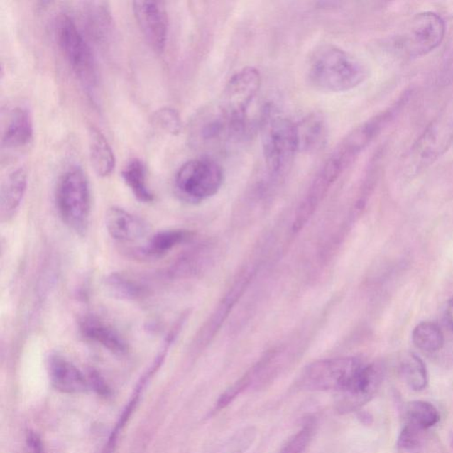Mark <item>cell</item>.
<instances>
[{"label": "cell", "instance_id": "cell-20", "mask_svg": "<svg viewBox=\"0 0 453 453\" xmlns=\"http://www.w3.org/2000/svg\"><path fill=\"white\" fill-rule=\"evenodd\" d=\"M89 160L99 178H109L115 170L116 160L112 147L98 128L89 129Z\"/></svg>", "mask_w": 453, "mask_h": 453}, {"label": "cell", "instance_id": "cell-6", "mask_svg": "<svg viewBox=\"0 0 453 453\" xmlns=\"http://www.w3.org/2000/svg\"><path fill=\"white\" fill-rule=\"evenodd\" d=\"M453 143V104L430 122L413 143L403 163L408 175L426 170L443 156Z\"/></svg>", "mask_w": 453, "mask_h": 453}, {"label": "cell", "instance_id": "cell-15", "mask_svg": "<svg viewBox=\"0 0 453 453\" xmlns=\"http://www.w3.org/2000/svg\"><path fill=\"white\" fill-rule=\"evenodd\" d=\"M33 136V121L28 109L18 107L11 110L3 128V147L6 149L23 148L30 145Z\"/></svg>", "mask_w": 453, "mask_h": 453}, {"label": "cell", "instance_id": "cell-31", "mask_svg": "<svg viewBox=\"0 0 453 453\" xmlns=\"http://www.w3.org/2000/svg\"><path fill=\"white\" fill-rule=\"evenodd\" d=\"M423 430L412 424H408L402 430L398 440V447L401 451L408 453H420L423 448Z\"/></svg>", "mask_w": 453, "mask_h": 453}, {"label": "cell", "instance_id": "cell-7", "mask_svg": "<svg viewBox=\"0 0 453 453\" xmlns=\"http://www.w3.org/2000/svg\"><path fill=\"white\" fill-rule=\"evenodd\" d=\"M58 45L79 80L87 88L97 84V67L91 46L75 21L67 13H60L55 23Z\"/></svg>", "mask_w": 453, "mask_h": 453}, {"label": "cell", "instance_id": "cell-17", "mask_svg": "<svg viewBox=\"0 0 453 453\" xmlns=\"http://www.w3.org/2000/svg\"><path fill=\"white\" fill-rule=\"evenodd\" d=\"M28 185L27 173L23 168H18L9 173L0 190V217L1 222H9L23 201Z\"/></svg>", "mask_w": 453, "mask_h": 453}, {"label": "cell", "instance_id": "cell-21", "mask_svg": "<svg viewBox=\"0 0 453 453\" xmlns=\"http://www.w3.org/2000/svg\"><path fill=\"white\" fill-rule=\"evenodd\" d=\"M300 150L315 151L325 142L327 127L322 114L314 113L297 122Z\"/></svg>", "mask_w": 453, "mask_h": 453}, {"label": "cell", "instance_id": "cell-12", "mask_svg": "<svg viewBox=\"0 0 453 453\" xmlns=\"http://www.w3.org/2000/svg\"><path fill=\"white\" fill-rule=\"evenodd\" d=\"M381 366L366 364L355 383L347 391L339 393L337 410L342 413L356 411L371 400L383 382Z\"/></svg>", "mask_w": 453, "mask_h": 453}, {"label": "cell", "instance_id": "cell-13", "mask_svg": "<svg viewBox=\"0 0 453 453\" xmlns=\"http://www.w3.org/2000/svg\"><path fill=\"white\" fill-rule=\"evenodd\" d=\"M105 222L107 232L118 242H138L148 235L149 226L146 222L121 207L109 208Z\"/></svg>", "mask_w": 453, "mask_h": 453}, {"label": "cell", "instance_id": "cell-16", "mask_svg": "<svg viewBox=\"0 0 453 453\" xmlns=\"http://www.w3.org/2000/svg\"><path fill=\"white\" fill-rule=\"evenodd\" d=\"M49 375L53 387L64 393H81L88 388L84 373L67 359L59 355L49 361Z\"/></svg>", "mask_w": 453, "mask_h": 453}, {"label": "cell", "instance_id": "cell-14", "mask_svg": "<svg viewBox=\"0 0 453 453\" xmlns=\"http://www.w3.org/2000/svg\"><path fill=\"white\" fill-rule=\"evenodd\" d=\"M82 21L86 33L97 44H107L113 33V16L109 3H82Z\"/></svg>", "mask_w": 453, "mask_h": 453}, {"label": "cell", "instance_id": "cell-5", "mask_svg": "<svg viewBox=\"0 0 453 453\" xmlns=\"http://www.w3.org/2000/svg\"><path fill=\"white\" fill-rule=\"evenodd\" d=\"M261 75L257 68L246 67L230 77L215 107L229 122L237 138L246 134L248 111L261 87Z\"/></svg>", "mask_w": 453, "mask_h": 453}, {"label": "cell", "instance_id": "cell-3", "mask_svg": "<svg viewBox=\"0 0 453 453\" xmlns=\"http://www.w3.org/2000/svg\"><path fill=\"white\" fill-rule=\"evenodd\" d=\"M262 147L266 168L273 179L281 178L290 170L300 151L297 122L274 110L265 113Z\"/></svg>", "mask_w": 453, "mask_h": 453}, {"label": "cell", "instance_id": "cell-27", "mask_svg": "<svg viewBox=\"0 0 453 453\" xmlns=\"http://www.w3.org/2000/svg\"><path fill=\"white\" fill-rule=\"evenodd\" d=\"M401 375L405 382L413 391H422L427 384L426 366L422 359L413 354L405 356L401 363Z\"/></svg>", "mask_w": 453, "mask_h": 453}, {"label": "cell", "instance_id": "cell-28", "mask_svg": "<svg viewBox=\"0 0 453 453\" xmlns=\"http://www.w3.org/2000/svg\"><path fill=\"white\" fill-rule=\"evenodd\" d=\"M257 430L253 427H247L233 435L217 453H246L254 443Z\"/></svg>", "mask_w": 453, "mask_h": 453}, {"label": "cell", "instance_id": "cell-2", "mask_svg": "<svg viewBox=\"0 0 453 453\" xmlns=\"http://www.w3.org/2000/svg\"><path fill=\"white\" fill-rule=\"evenodd\" d=\"M361 60L337 46L322 45L309 60L307 78L318 91L339 93L351 91L368 78Z\"/></svg>", "mask_w": 453, "mask_h": 453}, {"label": "cell", "instance_id": "cell-18", "mask_svg": "<svg viewBox=\"0 0 453 453\" xmlns=\"http://www.w3.org/2000/svg\"><path fill=\"white\" fill-rule=\"evenodd\" d=\"M250 273L246 272V274L240 275L235 283L233 284L231 289L226 294L224 300L219 304L213 315H211L207 322L204 323L203 329H201L200 335L197 336V344H207L208 341L212 339L217 333L219 329L221 328L222 323L225 321L229 312L231 310L236 302L239 300L241 295L243 294L244 289L248 285L251 279Z\"/></svg>", "mask_w": 453, "mask_h": 453}, {"label": "cell", "instance_id": "cell-8", "mask_svg": "<svg viewBox=\"0 0 453 453\" xmlns=\"http://www.w3.org/2000/svg\"><path fill=\"white\" fill-rule=\"evenodd\" d=\"M224 173L210 158H197L180 167L175 176V190L182 200L200 203L210 199L221 190Z\"/></svg>", "mask_w": 453, "mask_h": 453}, {"label": "cell", "instance_id": "cell-34", "mask_svg": "<svg viewBox=\"0 0 453 453\" xmlns=\"http://www.w3.org/2000/svg\"><path fill=\"white\" fill-rule=\"evenodd\" d=\"M89 381H91L92 384L94 386L95 390L99 391V393H107V391H109L105 382H104L102 376H100L98 373L92 371L91 373H89Z\"/></svg>", "mask_w": 453, "mask_h": 453}, {"label": "cell", "instance_id": "cell-30", "mask_svg": "<svg viewBox=\"0 0 453 453\" xmlns=\"http://www.w3.org/2000/svg\"><path fill=\"white\" fill-rule=\"evenodd\" d=\"M153 124L168 134L178 136L181 133L182 124L178 111L171 107H163L154 113Z\"/></svg>", "mask_w": 453, "mask_h": 453}, {"label": "cell", "instance_id": "cell-19", "mask_svg": "<svg viewBox=\"0 0 453 453\" xmlns=\"http://www.w3.org/2000/svg\"><path fill=\"white\" fill-rule=\"evenodd\" d=\"M81 332L86 339L102 345L113 354L122 355L128 351V344L124 337L112 326L94 316L82 320Z\"/></svg>", "mask_w": 453, "mask_h": 453}, {"label": "cell", "instance_id": "cell-4", "mask_svg": "<svg viewBox=\"0 0 453 453\" xmlns=\"http://www.w3.org/2000/svg\"><path fill=\"white\" fill-rule=\"evenodd\" d=\"M55 200L63 222L79 235L89 228L92 199L89 181L80 167L67 168L58 180Z\"/></svg>", "mask_w": 453, "mask_h": 453}, {"label": "cell", "instance_id": "cell-10", "mask_svg": "<svg viewBox=\"0 0 453 453\" xmlns=\"http://www.w3.org/2000/svg\"><path fill=\"white\" fill-rule=\"evenodd\" d=\"M447 26L440 14L434 12L417 13L397 36L395 48L409 59L429 55L443 42Z\"/></svg>", "mask_w": 453, "mask_h": 453}, {"label": "cell", "instance_id": "cell-29", "mask_svg": "<svg viewBox=\"0 0 453 453\" xmlns=\"http://www.w3.org/2000/svg\"><path fill=\"white\" fill-rule=\"evenodd\" d=\"M260 372V365L258 364L251 369L249 372L246 373L242 378H240L237 382L234 383L231 387H229V389L219 398L217 404V410L224 409L226 406H228L234 399L249 387L251 382L258 376Z\"/></svg>", "mask_w": 453, "mask_h": 453}, {"label": "cell", "instance_id": "cell-24", "mask_svg": "<svg viewBox=\"0 0 453 453\" xmlns=\"http://www.w3.org/2000/svg\"><path fill=\"white\" fill-rule=\"evenodd\" d=\"M105 284L107 291L118 300H136L146 294V288L142 283L119 273L107 276Z\"/></svg>", "mask_w": 453, "mask_h": 453}, {"label": "cell", "instance_id": "cell-33", "mask_svg": "<svg viewBox=\"0 0 453 453\" xmlns=\"http://www.w3.org/2000/svg\"><path fill=\"white\" fill-rule=\"evenodd\" d=\"M28 445L32 453H45L42 442L37 435L30 433L27 437Z\"/></svg>", "mask_w": 453, "mask_h": 453}, {"label": "cell", "instance_id": "cell-11", "mask_svg": "<svg viewBox=\"0 0 453 453\" xmlns=\"http://www.w3.org/2000/svg\"><path fill=\"white\" fill-rule=\"evenodd\" d=\"M133 12L151 48L161 53L166 48L168 34V16L163 2H132Z\"/></svg>", "mask_w": 453, "mask_h": 453}, {"label": "cell", "instance_id": "cell-23", "mask_svg": "<svg viewBox=\"0 0 453 453\" xmlns=\"http://www.w3.org/2000/svg\"><path fill=\"white\" fill-rule=\"evenodd\" d=\"M190 233L182 229L163 230L150 237L143 253L151 257H161L185 242Z\"/></svg>", "mask_w": 453, "mask_h": 453}, {"label": "cell", "instance_id": "cell-25", "mask_svg": "<svg viewBox=\"0 0 453 453\" xmlns=\"http://www.w3.org/2000/svg\"><path fill=\"white\" fill-rule=\"evenodd\" d=\"M412 339L417 348L427 352L440 351L444 344L443 332L433 322H422L417 325Z\"/></svg>", "mask_w": 453, "mask_h": 453}, {"label": "cell", "instance_id": "cell-35", "mask_svg": "<svg viewBox=\"0 0 453 453\" xmlns=\"http://www.w3.org/2000/svg\"><path fill=\"white\" fill-rule=\"evenodd\" d=\"M444 317L449 328L453 330V298L448 301Z\"/></svg>", "mask_w": 453, "mask_h": 453}, {"label": "cell", "instance_id": "cell-1", "mask_svg": "<svg viewBox=\"0 0 453 453\" xmlns=\"http://www.w3.org/2000/svg\"><path fill=\"white\" fill-rule=\"evenodd\" d=\"M377 136L375 127L365 121L342 140L320 168L298 207L293 222L295 232L305 228L337 180Z\"/></svg>", "mask_w": 453, "mask_h": 453}, {"label": "cell", "instance_id": "cell-36", "mask_svg": "<svg viewBox=\"0 0 453 453\" xmlns=\"http://www.w3.org/2000/svg\"><path fill=\"white\" fill-rule=\"evenodd\" d=\"M359 419L362 420L363 423L366 424H369L372 422V417L368 413H361V415H359Z\"/></svg>", "mask_w": 453, "mask_h": 453}, {"label": "cell", "instance_id": "cell-9", "mask_svg": "<svg viewBox=\"0 0 453 453\" xmlns=\"http://www.w3.org/2000/svg\"><path fill=\"white\" fill-rule=\"evenodd\" d=\"M366 365L352 357L322 359L305 369L300 383L307 390L343 393L355 383Z\"/></svg>", "mask_w": 453, "mask_h": 453}, {"label": "cell", "instance_id": "cell-22", "mask_svg": "<svg viewBox=\"0 0 453 453\" xmlns=\"http://www.w3.org/2000/svg\"><path fill=\"white\" fill-rule=\"evenodd\" d=\"M121 176L136 200L143 203L153 202L154 195L147 185L146 168L141 160H129L122 170Z\"/></svg>", "mask_w": 453, "mask_h": 453}, {"label": "cell", "instance_id": "cell-26", "mask_svg": "<svg viewBox=\"0 0 453 453\" xmlns=\"http://www.w3.org/2000/svg\"><path fill=\"white\" fill-rule=\"evenodd\" d=\"M408 423L425 430L440 422V415L432 404L426 401L410 402L405 408Z\"/></svg>", "mask_w": 453, "mask_h": 453}, {"label": "cell", "instance_id": "cell-32", "mask_svg": "<svg viewBox=\"0 0 453 453\" xmlns=\"http://www.w3.org/2000/svg\"><path fill=\"white\" fill-rule=\"evenodd\" d=\"M312 433L314 429L310 424H307L287 442L280 453H305L312 440Z\"/></svg>", "mask_w": 453, "mask_h": 453}]
</instances>
